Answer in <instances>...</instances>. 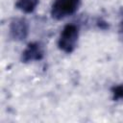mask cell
I'll list each match as a JSON object with an SVG mask.
<instances>
[{
  "mask_svg": "<svg viewBox=\"0 0 123 123\" xmlns=\"http://www.w3.org/2000/svg\"><path fill=\"white\" fill-rule=\"evenodd\" d=\"M78 38L79 27L74 23L67 24L63 27L60 34L58 39V46L60 50L64 53H72L77 46Z\"/></svg>",
  "mask_w": 123,
  "mask_h": 123,
  "instance_id": "cell-1",
  "label": "cell"
},
{
  "mask_svg": "<svg viewBox=\"0 0 123 123\" xmlns=\"http://www.w3.org/2000/svg\"><path fill=\"white\" fill-rule=\"evenodd\" d=\"M81 5V0H55L51 7V15L57 20L74 14Z\"/></svg>",
  "mask_w": 123,
  "mask_h": 123,
  "instance_id": "cell-2",
  "label": "cell"
},
{
  "mask_svg": "<svg viewBox=\"0 0 123 123\" xmlns=\"http://www.w3.org/2000/svg\"><path fill=\"white\" fill-rule=\"evenodd\" d=\"M29 34V24L24 18H14L10 25V35L14 40H24Z\"/></svg>",
  "mask_w": 123,
  "mask_h": 123,
  "instance_id": "cell-3",
  "label": "cell"
},
{
  "mask_svg": "<svg viewBox=\"0 0 123 123\" xmlns=\"http://www.w3.org/2000/svg\"><path fill=\"white\" fill-rule=\"evenodd\" d=\"M44 57V49L43 46L38 42L29 43L25 50L22 52L21 60L23 62H30L40 61Z\"/></svg>",
  "mask_w": 123,
  "mask_h": 123,
  "instance_id": "cell-4",
  "label": "cell"
},
{
  "mask_svg": "<svg viewBox=\"0 0 123 123\" xmlns=\"http://www.w3.org/2000/svg\"><path fill=\"white\" fill-rule=\"evenodd\" d=\"M38 3L39 0H17V2L15 3V7L23 12L30 13L37 9Z\"/></svg>",
  "mask_w": 123,
  "mask_h": 123,
  "instance_id": "cell-5",
  "label": "cell"
},
{
  "mask_svg": "<svg viewBox=\"0 0 123 123\" xmlns=\"http://www.w3.org/2000/svg\"><path fill=\"white\" fill-rule=\"evenodd\" d=\"M111 94H112V99L114 101L123 100V84L112 86Z\"/></svg>",
  "mask_w": 123,
  "mask_h": 123,
  "instance_id": "cell-6",
  "label": "cell"
},
{
  "mask_svg": "<svg viewBox=\"0 0 123 123\" xmlns=\"http://www.w3.org/2000/svg\"><path fill=\"white\" fill-rule=\"evenodd\" d=\"M119 35L123 39V9L121 10L120 13V22H119Z\"/></svg>",
  "mask_w": 123,
  "mask_h": 123,
  "instance_id": "cell-7",
  "label": "cell"
}]
</instances>
